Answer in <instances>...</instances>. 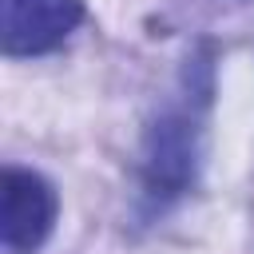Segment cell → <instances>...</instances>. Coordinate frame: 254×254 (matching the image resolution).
<instances>
[{"mask_svg":"<svg viewBox=\"0 0 254 254\" xmlns=\"http://www.w3.org/2000/svg\"><path fill=\"white\" fill-rule=\"evenodd\" d=\"M60 214L56 187L28 171V167H4L0 175V246L8 254H36Z\"/></svg>","mask_w":254,"mask_h":254,"instance_id":"cell-1","label":"cell"},{"mask_svg":"<svg viewBox=\"0 0 254 254\" xmlns=\"http://www.w3.org/2000/svg\"><path fill=\"white\" fill-rule=\"evenodd\" d=\"M83 24V0H4V56H44Z\"/></svg>","mask_w":254,"mask_h":254,"instance_id":"cell-2","label":"cell"},{"mask_svg":"<svg viewBox=\"0 0 254 254\" xmlns=\"http://www.w3.org/2000/svg\"><path fill=\"white\" fill-rule=\"evenodd\" d=\"M198 171V131L187 115H159L143 139V183L151 194H183Z\"/></svg>","mask_w":254,"mask_h":254,"instance_id":"cell-3","label":"cell"}]
</instances>
